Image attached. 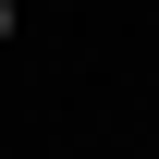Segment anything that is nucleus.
Instances as JSON below:
<instances>
[{"mask_svg":"<svg viewBox=\"0 0 159 159\" xmlns=\"http://www.w3.org/2000/svg\"><path fill=\"white\" fill-rule=\"evenodd\" d=\"M0 37H12V0H0Z\"/></svg>","mask_w":159,"mask_h":159,"instance_id":"obj_1","label":"nucleus"}]
</instances>
